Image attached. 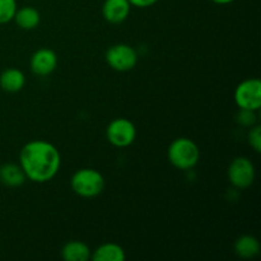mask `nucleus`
Wrapping results in <instances>:
<instances>
[{"mask_svg":"<svg viewBox=\"0 0 261 261\" xmlns=\"http://www.w3.org/2000/svg\"><path fill=\"white\" fill-rule=\"evenodd\" d=\"M168 161L178 170H191L200 160V149L194 140L189 138H177L168 147Z\"/></svg>","mask_w":261,"mask_h":261,"instance_id":"obj_2","label":"nucleus"},{"mask_svg":"<svg viewBox=\"0 0 261 261\" xmlns=\"http://www.w3.org/2000/svg\"><path fill=\"white\" fill-rule=\"evenodd\" d=\"M91 255L89 246L82 241H70L61 249V257L66 261H87Z\"/></svg>","mask_w":261,"mask_h":261,"instance_id":"obj_12","label":"nucleus"},{"mask_svg":"<svg viewBox=\"0 0 261 261\" xmlns=\"http://www.w3.org/2000/svg\"><path fill=\"white\" fill-rule=\"evenodd\" d=\"M93 261H124L125 251L117 244H103L97 247L91 255Z\"/></svg>","mask_w":261,"mask_h":261,"instance_id":"obj_15","label":"nucleus"},{"mask_svg":"<svg viewBox=\"0 0 261 261\" xmlns=\"http://www.w3.org/2000/svg\"><path fill=\"white\" fill-rule=\"evenodd\" d=\"M132 5L127 0H105L102 5V15L112 24H119L127 19Z\"/></svg>","mask_w":261,"mask_h":261,"instance_id":"obj_9","label":"nucleus"},{"mask_svg":"<svg viewBox=\"0 0 261 261\" xmlns=\"http://www.w3.org/2000/svg\"><path fill=\"white\" fill-rule=\"evenodd\" d=\"M17 25L22 30L30 31L35 30L41 22V14L36 8L33 7H23L17 9L14 18H13Z\"/></svg>","mask_w":261,"mask_h":261,"instance_id":"obj_13","label":"nucleus"},{"mask_svg":"<svg viewBox=\"0 0 261 261\" xmlns=\"http://www.w3.org/2000/svg\"><path fill=\"white\" fill-rule=\"evenodd\" d=\"M234 101L241 110L255 111L261 107V82L257 78L245 79L236 87Z\"/></svg>","mask_w":261,"mask_h":261,"instance_id":"obj_4","label":"nucleus"},{"mask_svg":"<svg viewBox=\"0 0 261 261\" xmlns=\"http://www.w3.org/2000/svg\"><path fill=\"white\" fill-rule=\"evenodd\" d=\"M17 9V0H0V24L12 22Z\"/></svg>","mask_w":261,"mask_h":261,"instance_id":"obj_16","label":"nucleus"},{"mask_svg":"<svg viewBox=\"0 0 261 261\" xmlns=\"http://www.w3.org/2000/svg\"><path fill=\"white\" fill-rule=\"evenodd\" d=\"M24 172L22 167L15 163H5L0 167V182L9 188H19L25 182Z\"/></svg>","mask_w":261,"mask_h":261,"instance_id":"obj_11","label":"nucleus"},{"mask_svg":"<svg viewBox=\"0 0 261 261\" xmlns=\"http://www.w3.org/2000/svg\"><path fill=\"white\" fill-rule=\"evenodd\" d=\"M130 3L132 7H137V8H148L154 5L158 0H127Z\"/></svg>","mask_w":261,"mask_h":261,"instance_id":"obj_19","label":"nucleus"},{"mask_svg":"<svg viewBox=\"0 0 261 261\" xmlns=\"http://www.w3.org/2000/svg\"><path fill=\"white\" fill-rule=\"evenodd\" d=\"M25 76L22 70L17 68H8L0 74V87L3 91L15 93L24 87Z\"/></svg>","mask_w":261,"mask_h":261,"instance_id":"obj_10","label":"nucleus"},{"mask_svg":"<svg viewBox=\"0 0 261 261\" xmlns=\"http://www.w3.org/2000/svg\"><path fill=\"white\" fill-rule=\"evenodd\" d=\"M106 61L116 71H129L137 65L138 53L126 43H116L106 51Z\"/></svg>","mask_w":261,"mask_h":261,"instance_id":"obj_6","label":"nucleus"},{"mask_svg":"<svg viewBox=\"0 0 261 261\" xmlns=\"http://www.w3.org/2000/svg\"><path fill=\"white\" fill-rule=\"evenodd\" d=\"M237 121L244 126H254L255 121H256V115L255 111H250V110H241L237 114Z\"/></svg>","mask_w":261,"mask_h":261,"instance_id":"obj_17","label":"nucleus"},{"mask_svg":"<svg viewBox=\"0 0 261 261\" xmlns=\"http://www.w3.org/2000/svg\"><path fill=\"white\" fill-rule=\"evenodd\" d=\"M58 55L54 50L47 47L35 51L31 56L30 66L33 74L40 76L50 75L58 66Z\"/></svg>","mask_w":261,"mask_h":261,"instance_id":"obj_8","label":"nucleus"},{"mask_svg":"<svg viewBox=\"0 0 261 261\" xmlns=\"http://www.w3.org/2000/svg\"><path fill=\"white\" fill-rule=\"evenodd\" d=\"M106 138L114 147L126 148L134 143L137 138L135 125L125 117L112 120L106 129Z\"/></svg>","mask_w":261,"mask_h":261,"instance_id":"obj_5","label":"nucleus"},{"mask_svg":"<svg viewBox=\"0 0 261 261\" xmlns=\"http://www.w3.org/2000/svg\"><path fill=\"white\" fill-rule=\"evenodd\" d=\"M71 189L82 198H94L105 189V178L101 172L94 168H81L70 180Z\"/></svg>","mask_w":261,"mask_h":261,"instance_id":"obj_3","label":"nucleus"},{"mask_svg":"<svg viewBox=\"0 0 261 261\" xmlns=\"http://www.w3.org/2000/svg\"><path fill=\"white\" fill-rule=\"evenodd\" d=\"M213 3H216V4H219V5H227V4H231V3H233L234 0H212Z\"/></svg>","mask_w":261,"mask_h":261,"instance_id":"obj_20","label":"nucleus"},{"mask_svg":"<svg viewBox=\"0 0 261 261\" xmlns=\"http://www.w3.org/2000/svg\"><path fill=\"white\" fill-rule=\"evenodd\" d=\"M19 166L25 177L32 182H47L60 170V152L55 145L46 140H31L20 150Z\"/></svg>","mask_w":261,"mask_h":261,"instance_id":"obj_1","label":"nucleus"},{"mask_svg":"<svg viewBox=\"0 0 261 261\" xmlns=\"http://www.w3.org/2000/svg\"><path fill=\"white\" fill-rule=\"evenodd\" d=\"M249 143L255 152L259 153L261 150V126H251V130L249 133Z\"/></svg>","mask_w":261,"mask_h":261,"instance_id":"obj_18","label":"nucleus"},{"mask_svg":"<svg viewBox=\"0 0 261 261\" xmlns=\"http://www.w3.org/2000/svg\"><path fill=\"white\" fill-rule=\"evenodd\" d=\"M255 166L247 157H236L228 167V180L234 188L247 189L254 184Z\"/></svg>","mask_w":261,"mask_h":261,"instance_id":"obj_7","label":"nucleus"},{"mask_svg":"<svg viewBox=\"0 0 261 261\" xmlns=\"http://www.w3.org/2000/svg\"><path fill=\"white\" fill-rule=\"evenodd\" d=\"M234 251L242 259H252L260 252V242L251 234H244L234 242Z\"/></svg>","mask_w":261,"mask_h":261,"instance_id":"obj_14","label":"nucleus"}]
</instances>
